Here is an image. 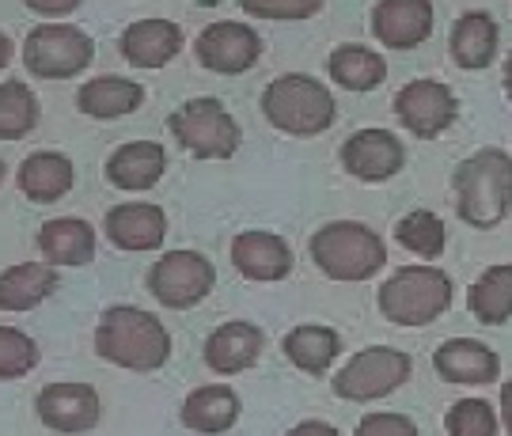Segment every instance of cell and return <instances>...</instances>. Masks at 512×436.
<instances>
[{
  "mask_svg": "<svg viewBox=\"0 0 512 436\" xmlns=\"http://www.w3.org/2000/svg\"><path fill=\"white\" fill-rule=\"evenodd\" d=\"M95 353L126 372H156L171 357V338L152 311L114 304L95 327Z\"/></svg>",
  "mask_w": 512,
  "mask_h": 436,
  "instance_id": "6da1fadb",
  "label": "cell"
},
{
  "mask_svg": "<svg viewBox=\"0 0 512 436\" xmlns=\"http://www.w3.org/2000/svg\"><path fill=\"white\" fill-rule=\"evenodd\" d=\"M512 205V160L501 148H482L456 171V209L471 228H497Z\"/></svg>",
  "mask_w": 512,
  "mask_h": 436,
  "instance_id": "7a4b0ae2",
  "label": "cell"
},
{
  "mask_svg": "<svg viewBox=\"0 0 512 436\" xmlns=\"http://www.w3.org/2000/svg\"><path fill=\"white\" fill-rule=\"evenodd\" d=\"M262 114L270 118L289 137H319L334 126L338 103L323 80L304 73L277 76L270 88L262 91Z\"/></svg>",
  "mask_w": 512,
  "mask_h": 436,
  "instance_id": "3957f363",
  "label": "cell"
},
{
  "mask_svg": "<svg viewBox=\"0 0 512 436\" xmlns=\"http://www.w3.org/2000/svg\"><path fill=\"white\" fill-rule=\"evenodd\" d=\"M311 258L330 281H365L384 270L387 251L384 239L372 228L353 220H334L311 236Z\"/></svg>",
  "mask_w": 512,
  "mask_h": 436,
  "instance_id": "277c9868",
  "label": "cell"
},
{
  "mask_svg": "<svg viewBox=\"0 0 512 436\" xmlns=\"http://www.w3.org/2000/svg\"><path fill=\"white\" fill-rule=\"evenodd\" d=\"M452 304V277L433 266H403L380 285V311L399 327H425Z\"/></svg>",
  "mask_w": 512,
  "mask_h": 436,
  "instance_id": "5b68a950",
  "label": "cell"
},
{
  "mask_svg": "<svg viewBox=\"0 0 512 436\" xmlns=\"http://www.w3.org/2000/svg\"><path fill=\"white\" fill-rule=\"evenodd\" d=\"M167 129L198 160H232L239 141H243L239 122L224 110L220 99H209V95L205 99H190V103L171 110Z\"/></svg>",
  "mask_w": 512,
  "mask_h": 436,
  "instance_id": "8992f818",
  "label": "cell"
},
{
  "mask_svg": "<svg viewBox=\"0 0 512 436\" xmlns=\"http://www.w3.org/2000/svg\"><path fill=\"white\" fill-rule=\"evenodd\" d=\"M95 57V42L69 23H42L23 42V65L42 80L80 76Z\"/></svg>",
  "mask_w": 512,
  "mask_h": 436,
  "instance_id": "52a82bcc",
  "label": "cell"
},
{
  "mask_svg": "<svg viewBox=\"0 0 512 436\" xmlns=\"http://www.w3.org/2000/svg\"><path fill=\"white\" fill-rule=\"evenodd\" d=\"M414 361L406 357L403 349L372 346L361 349L357 357H349V364L334 376V395L346 402H376L399 391L410 380Z\"/></svg>",
  "mask_w": 512,
  "mask_h": 436,
  "instance_id": "ba28073f",
  "label": "cell"
},
{
  "mask_svg": "<svg viewBox=\"0 0 512 436\" xmlns=\"http://www.w3.org/2000/svg\"><path fill=\"white\" fill-rule=\"evenodd\" d=\"M217 285L213 262L198 251H167L152 270H148V292L164 308H194Z\"/></svg>",
  "mask_w": 512,
  "mask_h": 436,
  "instance_id": "9c48e42d",
  "label": "cell"
},
{
  "mask_svg": "<svg viewBox=\"0 0 512 436\" xmlns=\"http://www.w3.org/2000/svg\"><path fill=\"white\" fill-rule=\"evenodd\" d=\"M395 114L414 137H440L444 129L456 122L459 103L448 84L440 80H410L399 95H395Z\"/></svg>",
  "mask_w": 512,
  "mask_h": 436,
  "instance_id": "30bf717a",
  "label": "cell"
},
{
  "mask_svg": "<svg viewBox=\"0 0 512 436\" xmlns=\"http://www.w3.org/2000/svg\"><path fill=\"white\" fill-rule=\"evenodd\" d=\"M194 54H198V61H202L205 69L236 76V73H247L258 61L262 38L247 23H239V19H220V23H209L202 35H198Z\"/></svg>",
  "mask_w": 512,
  "mask_h": 436,
  "instance_id": "8fae6325",
  "label": "cell"
},
{
  "mask_svg": "<svg viewBox=\"0 0 512 436\" xmlns=\"http://www.w3.org/2000/svg\"><path fill=\"white\" fill-rule=\"evenodd\" d=\"M35 410L38 421L54 433H92L99 425V395L92 383H46Z\"/></svg>",
  "mask_w": 512,
  "mask_h": 436,
  "instance_id": "7c38bea8",
  "label": "cell"
},
{
  "mask_svg": "<svg viewBox=\"0 0 512 436\" xmlns=\"http://www.w3.org/2000/svg\"><path fill=\"white\" fill-rule=\"evenodd\" d=\"M406 164V152L395 133L387 129H361L342 145V167L361 182H384L399 175Z\"/></svg>",
  "mask_w": 512,
  "mask_h": 436,
  "instance_id": "4fadbf2b",
  "label": "cell"
},
{
  "mask_svg": "<svg viewBox=\"0 0 512 436\" xmlns=\"http://www.w3.org/2000/svg\"><path fill=\"white\" fill-rule=\"evenodd\" d=\"M433 31L429 0H380L372 8V35L391 50H414Z\"/></svg>",
  "mask_w": 512,
  "mask_h": 436,
  "instance_id": "5bb4252c",
  "label": "cell"
},
{
  "mask_svg": "<svg viewBox=\"0 0 512 436\" xmlns=\"http://www.w3.org/2000/svg\"><path fill=\"white\" fill-rule=\"evenodd\" d=\"M107 236L122 251H156L167 236V217L152 201H126L107 213Z\"/></svg>",
  "mask_w": 512,
  "mask_h": 436,
  "instance_id": "9a60e30c",
  "label": "cell"
},
{
  "mask_svg": "<svg viewBox=\"0 0 512 436\" xmlns=\"http://www.w3.org/2000/svg\"><path fill=\"white\" fill-rule=\"evenodd\" d=\"M122 57L137 69H164L183 50V31L171 19H137L122 31Z\"/></svg>",
  "mask_w": 512,
  "mask_h": 436,
  "instance_id": "2e32d148",
  "label": "cell"
},
{
  "mask_svg": "<svg viewBox=\"0 0 512 436\" xmlns=\"http://www.w3.org/2000/svg\"><path fill=\"white\" fill-rule=\"evenodd\" d=\"M266 346V334L255 327V323H243V319H232L209 334L205 342V364L213 372H224V376H236L243 368H251L258 361V353Z\"/></svg>",
  "mask_w": 512,
  "mask_h": 436,
  "instance_id": "e0dca14e",
  "label": "cell"
},
{
  "mask_svg": "<svg viewBox=\"0 0 512 436\" xmlns=\"http://www.w3.org/2000/svg\"><path fill=\"white\" fill-rule=\"evenodd\" d=\"M232 262L251 281H281L293 270V251L274 232H243L232 243Z\"/></svg>",
  "mask_w": 512,
  "mask_h": 436,
  "instance_id": "ac0fdd59",
  "label": "cell"
},
{
  "mask_svg": "<svg viewBox=\"0 0 512 436\" xmlns=\"http://www.w3.org/2000/svg\"><path fill=\"white\" fill-rule=\"evenodd\" d=\"M38 251L50 266H88L95 258V228L80 217H54L38 232Z\"/></svg>",
  "mask_w": 512,
  "mask_h": 436,
  "instance_id": "d6986e66",
  "label": "cell"
},
{
  "mask_svg": "<svg viewBox=\"0 0 512 436\" xmlns=\"http://www.w3.org/2000/svg\"><path fill=\"white\" fill-rule=\"evenodd\" d=\"M433 368L440 372V380L448 383H490L501 372V361L490 346L471 342V338H456L444 342L433 357Z\"/></svg>",
  "mask_w": 512,
  "mask_h": 436,
  "instance_id": "ffe728a7",
  "label": "cell"
},
{
  "mask_svg": "<svg viewBox=\"0 0 512 436\" xmlns=\"http://www.w3.org/2000/svg\"><path fill=\"white\" fill-rule=\"evenodd\" d=\"M179 418H183V425L190 433H205V436L228 433L239 418V395L232 387H224V383L198 387V391L183 402Z\"/></svg>",
  "mask_w": 512,
  "mask_h": 436,
  "instance_id": "44dd1931",
  "label": "cell"
},
{
  "mask_svg": "<svg viewBox=\"0 0 512 436\" xmlns=\"http://www.w3.org/2000/svg\"><path fill=\"white\" fill-rule=\"evenodd\" d=\"M167 156L156 141H129V145L114 148L107 160V182L118 190H148L164 175Z\"/></svg>",
  "mask_w": 512,
  "mask_h": 436,
  "instance_id": "7402d4cb",
  "label": "cell"
},
{
  "mask_svg": "<svg viewBox=\"0 0 512 436\" xmlns=\"http://www.w3.org/2000/svg\"><path fill=\"white\" fill-rule=\"evenodd\" d=\"M141 103H145V88H141L137 80H126V76H95V80H88V84L80 88V95H76L80 114L99 118V122L133 114Z\"/></svg>",
  "mask_w": 512,
  "mask_h": 436,
  "instance_id": "603a6c76",
  "label": "cell"
},
{
  "mask_svg": "<svg viewBox=\"0 0 512 436\" xmlns=\"http://www.w3.org/2000/svg\"><path fill=\"white\" fill-rule=\"evenodd\" d=\"M19 190L38 205L65 198L73 190V160L65 152H31L19 167Z\"/></svg>",
  "mask_w": 512,
  "mask_h": 436,
  "instance_id": "cb8c5ba5",
  "label": "cell"
},
{
  "mask_svg": "<svg viewBox=\"0 0 512 436\" xmlns=\"http://www.w3.org/2000/svg\"><path fill=\"white\" fill-rule=\"evenodd\" d=\"M57 273L50 262H19L0 273V311H31L54 296Z\"/></svg>",
  "mask_w": 512,
  "mask_h": 436,
  "instance_id": "d4e9b609",
  "label": "cell"
},
{
  "mask_svg": "<svg viewBox=\"0 0 512 436\" xmlns=\"http://www.w3.org/2000/svg\"><path fill=\"white\" fill-rule=\"evenodd\" d=\"M497 54V23L490 12H467L452 27V57L459 69H486Z\"/></svg>",
  "mask_w": 512,
  "mask_h": 436,
  "instance_id": "484cf974",
  "label": "cell"
},
{
  "mask_svg": "<svg viewBox=\"0 0 512 436\" xmlns=\"http://www.w3.org/2000/svg\"><path fill=\"white\" fill-rule=\"evenodd\" d=\"M285 357L300 368V372H311V376H319V372H327L330 361L338 357V349H342V338L334 334L330 327H319V323H304V327H296L285 334Z\"/></svg>",
  "mask_w": 512,
  "mask_h": 436,
  "instance_id": "4316f807",
  "label": "cell"
},
{
  "mask_svg": "<svg viewBox=\"0 0 512 436\" xmlns=\"http://www.w3.org/2000/svg\"><path fill=\"white\" fill-rule=\"evenodd\" d=\"M330 80L346 91H372L387 80V61L365 46H338L330 54Z\"/></svg>",
  "mask_w": 512,
  "mask_h": 436,
  "instance_id": "83f0119b",
  "label": "cell"
},
{
  "mask_svg": "<svg viewBox=\"0 0 512 436\" xmlns=\"http://www.w3.org/2000/svg\"><path fill=\"white\" fill-rule=\"evenodd\" d=\"M467 304H471L478 323H486V327L512 319V266H490L471 285Z\"/></svg>",
  "mask_w": 512,
  "mask_h": 436,
  "instance_id": "f1b7e54d",
  "label": "cell"
},
{
  "mask_svg": "<svg viewBox=\"0 0 512 436\" xmlns=\"http://www.w3.org/2000/svg\"><path fill=\"white\" fill-rule=\"evenodd\" d=\"M38 122V99L23 80L0 84V141H23Z\"/></svg>",
  "mask_w": 512,
  "mask_h": 436,
  "instance_id": "f546056e",
  "label": "cell"
},
{
  "mask_svg": "<svg viewBox=\"0 0 512 436\" xmlns=\"http://www.w3.org/2000/svg\"><path fill=\"white\" fill-rule=\"evenodd\" d=\"M395 236L403 243L406 251H414L418 258H437L444 255V220L429 209H414L399 220Z\"/></svg>",
  "mask_w": 512,
  "mask_h": 436,
  "instance_id": "4dcf8cb0",
  "label": "cell"
},
{
  "mask_svg": "<svg viewBox=\"0 0 512 436\" xmlns=\"http://www.w3.org/2000/svg\"><path fill=\"white\" fill-rule=\"evenodd\" d=\"M444 429L448 436H497V418L490 402L463 399L444 414Z\"/></svg>",
  "mask_w": 512,
  "mask_h": 436,
  "instance_id": "1f68e13d",
  "label": "cell"
},
{
  "mask_svg": "<svg viewBox=\"0 0 512 436\" xmlns=\"http://www.w3.org/2000/svg\"><path fill=\"white\" fill-rule=\"evenodd\" d=\"M38 364V346L16 327H0V380H19Z\"/></svg>",
  "mask_w": 512,
  "mask_h": 436,
  "instance_id": "d6a6232c",
  "label": "cell"
},
{
  "mask_svg": "<svg viewBox=\"0 0 512 436\" xmlns=\"http://www.w3.org/2000/svg\"><path fill=\"white\" fill-rule=\"evenodd\" d=\"M255 19H311L323 0H239Z\"/></svg>",
  "mask_w": 512,
  "mask_h": 436,
  "instance_id": "836d02e7",
  "label": "cell"
},
{
  "mask_svg": "<svg viewBox=\"0 0 512 436\" xmlns=\"http://www.w3.org/2000/svg\"><path fill=\"white\" fill-rule=\"evenodd\" d=\"M357 436H418V425L403 414H368L357 425Z\"/></svg>",
  "mask_w": 512,
  "mask_h": 436,
  "instance_id": "e575fe53",
  "label": "cell"
},
{
  "mask_svg": "<svg viewBox=\"0 0 512 436\" xmlns=\"http://www.w3.org/2000/svg\"><path fill=\"white\" fill-rule=\"evenodd\" d=\"M31 12H38V16L46 19H57V16H69V12H76L84 0H23Z\"/></svg>",
  "mask_w": 512,
  "mask_h": 436,
  "instance_id": "d590c367",
  "label": "cell"
},
{
  "mask_svg": "<svg viewBox=\"0 0 512 436\" xmlns=\"http://www.w3.org/2000/svg\"><path fill=\"white\" fill-rule=\"evenodd\" d=\"M289 436H338V429L327 425V421H300Z\"/></svg>",
  "mask_w": 512,
  "mask_h": 436,
  "instance_id": "8d00e7d4",
  "label": "cell"
},
{
  "mask_svg": "<svg viewBox=\"0 0 512 436\" xmlns=\"http://www.w3.org/2000/svg\"><path fill=\"white\" fill-rule=\"evenodd\" d=\"M501 414H505V425H509V436H512V380L501 387Z\"/></svg>",
  "mask_w": 512,
  "mask_h": 436,
  "instance_id": "74e56055",
  "label": "cell"
},
{
  "mask_svg": "<svg viewBox=\"0 0 512 436\" xmlns=\"http://www.w3.org/2000/svg\"><path fill=\"white\" fill-rule=\"evenodd\" d=\"M8 57H12V38H8L4 31H0V69L8 65Z\"/></svg>",
  "mask_w": 512,
  "mask_h": 436,
  "instance_id": "f35d334b",
  "label": "cell"
},
{
  "mask_svg": "<svg viewBox=\"0 0 512 436\" xmlns=\"http://www.w3.org/2000/svg\"><path fill=\"white\" fill-rule=\"evenodd\" d=\"M505 91H509V99H512V54H509V61H505Z\"/></svg>",
  "mask_w": 512,
  "mask_h": 436,
  "instance_id": "ab89813d",
  "label": "cell"
},
{
  "mask_svg": "<svg viewBox=\"0 0 512 436\" xmlns=\"http://www.w3.org/2000/svg\"><path fill=\"white\" fill-rule=\"evenodd\" d=\"M198 4H205V8H213V4H220V0H198Z\"/></svg>",
  "mask_w": 512,
  "mask_h": 436,
  "instance_id": "60d3db41",
  "label": "cell"
},
{
  "mask_svg": "<svg viewBox=\"0 0 512 436\" xmlns=\"http://www.w3.org/2000/svg\"><path fill=\"white\" fill-rule=\"evenodd\" d=\"M0 182H4V160H0Z\"/></svg>",
  "mask_w": 512,
  "mask_h": 436,
  "instance_id": "b9f144b4",
  "label": "cell"
}]
</instances>
